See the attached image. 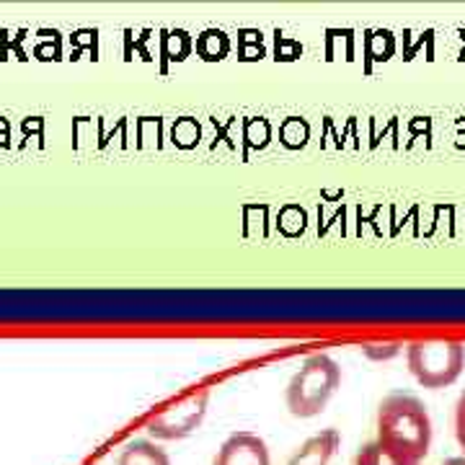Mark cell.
<instances>
[{
	"label": "cell",
	"mask_w": 465,
	"mask_h": 465,
	"mask_svg": "<svg viewBox=\"0 0 465 465\" xmlns=\"http://www.w3.org/2000/svg\"><path fill=\"white\" fill-rule=\"evenodd\" d=\"M378 440L419 465L432 448V419L421 401L411 393H391L378 406Z\"/></svg>",
	"instance_id": "cell-1"
},
{
	"label": "cell",
	"mask_w": 465,
	"mask_h": 465,
	"mask_svg": "<svg viewBox=\"0 0 465 465\" xmlns=\"http://www.w3.org/2000/svg\"><path fill=\"white\" fill-rule=\"evenodd\" d=\"M339 382H341V367L329 354L305 357V362L287 382L284 391L287 411L298 419H313L329 406Z\"/></svg>",
	"instance_id": "cell-2"
},
{
	"label": "cell",
	"mask_w": 465,
	"mask_h": 465,
	"mask_svg": "<svg viewBox=\"0 0 465 465\" xmlns=\"http://www.w3.org/2000/svg\"><path fill=\"white\" fill-rule=\"evenodd\" d=\"M406 362L419 385L437 391L460 378L465 367V344L452 339L411 341L406 347Z\"/></svg>",
	"instance_id": "cell-3"
},
{
	"label": "cell",
	"mask_w": 465,
	"mask_h": 465,
	"mask_svg": "<svg viewBox=\"0 0 465 465\" xmlns=\"http://www.w3.org/2000/svg\"><path fill=\"white\" fill-rule=\"evenodd\" d=\"M207 406H210V391L192 393V396H186L179 403L163 409L161 414L150 416L145 430L155 440H183V437H189L204 421Z\"/></svg>",
	"instance_id": "cell-4"
},
{
	"label": "cell",
	"mask_w": 465,
	"mask_h": 465,
	"mask_svg": "<svg viewBox=\"0 0 465 465\" xmlns=\"http://www.w3.org/2000/svg\"><path fill=\"white\" fill-rule=\"evenodd\" d=\"M213 465H272V455L259 434L235 432L220 445Z\"/></svg>",
	"instance_id": "cell-5"
},
{
	"label": "cell",
	"mask_w": 465,
	"mask_h": 465,
	"mask_svg": "<svg viewBox=\"0 0 465 465\" xmlns=\"http://www.w3.org/2000/svg\"><path fill=\"white\" fill-rule=\"evenodd\" d=\"M341 445V434L339 430H321L313 437H308L298 450L295 455L287 460V465H329L331 458L336 455V450Z\"/></svg>",
	"instance_id": "cell-6"
},
{
	"label": "cell",
	"mask_w": 465,
	"mask_h": 465,
	"mask_svg": "<svg viewBox=\"0 0 465 465\" xmlns=\"http://www.w3.org/2000/svg\"><path fill=\"white\" fill-rule=\"evenodd\" d=\"M116 465H171L168 452L150 440H134L119 452Z\"/></svg>",
	"instance_id": "cell-7"
},
{
	"label": "cell",
	"mask_w": 465,
	"mask_h": 465,
	"mask_svg": "<svg viewBox=\"0 0 465 465\" xmlns=\"http://www.w3.org/2000/svg\"><path fill=\"white\" fill-rule=\"evenodd\" d=\"M354 465H414L409 463L403 455H399L396 450H391L388 445H382L381 440H372L360 448V452L354 455Z\"/></svg>",
	"instance_id": "cell-8"
},
{
	"label": "cell",
	"mask_w": 465,
	"mask_h": 465,
	"mask_svg": "<svg viewBox=\"0 0 465 465\" xmlns=\"http://www.w3.org/2000/svg\"><path fill=\"white\" fill-rule=\"evenodd\" d=\"M455 440L465 452V391L460 393V399L455 403Z\"/></svg>",
	"instance_id": "cell-9"
},
{
	"label": "cell",
	"mask_w": 465,
	"mask_h": 465,
	"mask_svg": "<svg viewBox=\"0 0 465 465\" xmlns=\"http://www.w3.org/2000/svg\"><path fill=\"white\" fill-rule=\"evenodd\" d=\"M442 465H465V458H450V460H445Z\"/></svg>",
	"instance_id": "cell-10"
}]
</instances>
